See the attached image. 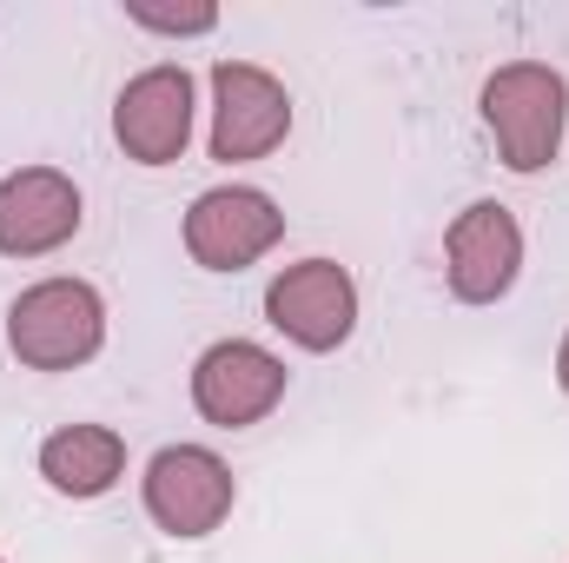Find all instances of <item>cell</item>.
I'll return each mask as SVG.
<instances>
[{
	"instance_id": "cell-7",
	"label": "cell",
	"mask_w": 569,
	"mask_h": 563,
	"mask_svg": "<svg viewBox=\"0 0 569 563\" xmlns=\"http://www.w3.org/2000/svg\"><path fill=\"white\" fill-rule=\"evenodd\" d=\"M266 325L298 352H338L358 332V279L338 259H298L266 285Z\"/></svg>"
},
{
	"instance_id": "cell-13",
	"label": "cell",
	"mask_w": 569,
	"mask_h": 563,
	"mask_svg": "<svg viewBox=\"0 0 569 563\" xmlns=\"http://www.w3.org/2000/svg\"><path fill=\"white\" fill-rule=\"evenodd\" d=\"M557 385L569 392V332H563V345H557Z\"/></svg>"
},
{
	"instance_id": "cell-9",
	"label": "cell",
	"mask_w": 569,
	"mask_h": 563,
	"mask_svg": "<svg viewBox=\"0 0 569 563\" xmlns=\"http://www.w3.org/2000/svg\"><path fill=\"white\" fill-rule=\"evenodd\" d=\"M192 113H199V87L179 60H159L133 73L113 100V140L133 166H172L192 140Z\"/></svg>"
},
{
	"instance_id": "cell-4",
	"label": "cell",
	"mask_w": 569,
	"mask_h": 563,
	"mask_svg": "<svg viewBox=\"0 0 569 563\" xmlns=\"http://www.w3.org/2000/svg\"><path fill=\"white\" fill-rule=\"evenodd\" d=\"M284 385H291L284 358L266 352L259 338H219V345H206L192 358V405H199V418L219 424V431L266 424L279 412Z\"/></svg>"
},
{
	"instance_id": "cell-10",
	"label": "cell",
	"mask_w": 569,
	"mask_h": 563,
	"mask_svg": "<svg viewBox=\"0 0 569 563\" xmlns=\"http://www.w3.org/2000/svg\"><path fill=\"white\" fill-rule=\"evenodd\" d=\"M87 219L80 186L60 166H20L0 179V253L7 259H47L60 253Z\"/></svg>"
},
{
	"instance_id": "cell-12",
	"label": "cell",
	"mask_w": 569,
	"mask_h": 563,
	"mask_svg": "<svg viewBox=\"0 0 569 563\" xmlns=\"http://www.w3.org/2000/svg\"><path fill=\"white\" fill-rule=\"evenodd\" d=\"M127 20L133 27H152V33H212L219 27V7H146V0H133Z\"/></svg>"
},
{
	"instance_id": "cell-3",
	"label": "cell",
	"mask_w": 569,
	"mask_h": 563,
	"mask_svg": "<svg viewBox=\"0 0 569 563\" xmlns=\"http://www.w3.org/2000/svg\"><path fill=\"white\" fill-rule=\"evenodd\" d=\"M140 497H146V517H152L166 537L199 544V537H212V531L232 517L239 477H232V464H226L219 451H206V444H166V451H152V464H146Z\"/></svg>"
},
{
	"instance_id": "cell-5",
	"label": "cell",
	"mask_w": 569,
	"mask_h": 563,
	"mask_svg": "<svg viewBox=\"0 0 569 563\" xmlns=\"http://www.w3.org/2000/svg\"><path fill=\"white\" fill-rule=\"evenodd\" d=\"M291 134V93L279 73H266L259 60H219L212 67V159L219 166H246L279 152Z\"/></svg>"
},
{
	"instance_id": "cell-14",
	"label": "cell",
	"mask_w": 569,
	"mask_h": 563,
	"mask_svg": "<svg viewBox=\"0 0 569 563\" xmlns=\"http://www.w3.org/2000/svg\"><path fill=\"white\" fill-rule=\"evenodd\" d=\"M0 563H7V557H0Z\"/></svg>"
},
{
	"instance_id": "cell-2",
	"label": "cell",
	"mask_w": 569,
	"mask_h": 563,
	"mask_svg": "<svg viewBox=\"0 0 569 563\" xmlns=\"http://www.w3.org/2000/svg\"><path fill=\"white\" fill-rule=\"evenodd\" d=\"M107 345V298L87 279H40L7 305V352L27 372H73Z\"/></svg>"
},
{
	"instance_id": "cell-6",
	"label": "cell",
	"mask_w": 569,
	"mask_h": 563,
	"mask_svg": "<svg viewBox=\"0 0 569 563\" xmlns=\"http://www.w3.org/2000/svg\"><path fill=\"white\" fill-rule=\"evenodd\" d=\"M284 239V213L259 186H212L186 206V253L206 273H246Z\"/></svg>"
},
{
	"instance_id": "cell-11",
	"label": "cell",
	"mask_w": 569,
	"mask_h": 563,
	"mask_svg": "<svg viewBox=\"0 0 569 563\" xmlns=\"http://www.w3.org/2000/svg\"><path fill=\"white\" fill-rule=\"evenodd\" d=\"M40 477H47V491H60L73 504L107 497L127 477V437L113 424H60L40 444Z\"/></svg>"
},
{
	"instance_id": "cell-1",
	"label": "cell",
	"mask_w": 569,
	"mask_h": 563,
	"mask_svg": "<svg viewBox=\"0 0 569 563\" xmlns=\"http://www.w3.org/2000/svg\"><path fill=\"white\" fill-rule=\"evenodd\" d=\"M477 107H483V127L510 172H543L569 127V80L550 60H510L483 80Z\"/></svg>"
},
{
	"instance_id": "cell-8",
	"label": "cell",
	"mask_w": 569,
	"mask_h": 563,
	"mask_svg": "<svg viewBox=\"0 0 569 563\" xmlns=\"http://www.w3.org/2000/svg\"><path fill=\"white\" fill-rule=\"evenodd\" d=\"M523 273V226L503 199H477L443 233V285L457 305H497Z\"/></svg>"
}]
</instances>
